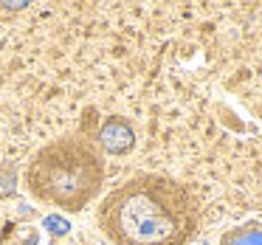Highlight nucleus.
<instances>
[{"mask_svg":"<svg viewBox=\"0 0 262 245\" xmlns=\"http://www.w3.org/2000/svg\"><path fill=\"white\" fill-rule=\"evenodd\" d=\"M96 222L113 245H186L198 231V203L178 181L144 172L99 203Z\"/></svg>","mask_w":262,"mask_h":245,"instance_id":"nucleus-1","label":"nucleus"},{"mask_svg":"<svg viewBox=\"0 0 262 245\" xmlns=\"http://www.w3.org/2000/svg\"><path fill=\"white\" fill-rule=\"evenodd\" d=\"M29 6V0H6L3 3V9H9V12H17V9H26Z\"/></svg>","mask_w":262,"mask_h":245,"instance_id":"nucleus-6","label":"nucleus"},{"mask_svg":"<svg viewBox=\"0 0 262 245\" xmlns=\"http://www.w3.org/2000/svg\"><path fill=\"white\" fill-rule=\"evenodd\" d=\"M104 186V158L96 144L71 136L37 149L26 169V189L34 200L76 214L96 200Z\"/></svg>","mask_w":262,"mask_h":245,"instance_id":"nucleus-2","label":"nucleus"},{"mask_svg":"<svg viewBox=\"0 0 262 245\" xmlns=\"http://www.w3.org/2000/svg\"><path fill=\"white\" fill-rule=\"evenodd\" d=\"M40 228H42V231H48L51 237H68L74 226H71V220H68L65 214L51 211V214H46V217L40 220Z\"/></svg>","mask_w":262,"mask_h":245,"instance_id":"nucleus-5","label":"nucleus"},{"mask_svg":"<svg viewBox=\"0 0 262 245\" xmlns=\"http://www.w3.org/2000/svg\"><path fill=\"white\" fill-rule=\"evenodd\" d=\"M99 144H102V149L110 155H127L136 147V130H133V124L127 119L110 116V119H104V124L99 127Z\"/></svg>","mask_w":262,"mask_h":245,"instance_id":"nucleus-3","label":"nucleus"},{"mask_svg":"<svg viewBox=\"0 0 262 245\" xmlns=\"http://www.w3.org/2000/svg\"><path fill=\"white\" fill-rule=\"evenodd\" d=\"M217 245H262V222H245V226L228 228Z\"/></svg>","mask_w":262,"mask_h":245,"instance_id":"nucleus-4","label":"nucleus"}]
</instances>
